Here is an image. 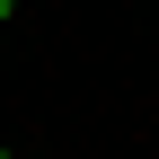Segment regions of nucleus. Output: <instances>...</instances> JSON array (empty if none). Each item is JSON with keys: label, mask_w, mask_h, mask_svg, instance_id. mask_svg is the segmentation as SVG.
Here are the masks:
<instances>
[{"label": "nucleus", "mask_w": 159, "mask_h": 159, "mask_svg": "<svg viewBox=\"0 0 159 159\" xmlns=\"http://www.w3.org/2000/svg\"><path fill=\"white\" fill-rule=\"evenodd\" d=\"M9 9H18V0H0V18H9Z\"/></svg>", "instance_id": "nucleus-1"}, {"label": "nucleus", "mask_w": 159, "mask_h": 159, "mask_svg": "<svg viewBox=\"0 0 159 159\" xmlns=\"http://www.w3.org/2000/svg\"><path fill=\"white\" fill-rule=\"evenodd\" d=\"M0 159H9V150H0Z\"/></svg>", "instance_id": "nucleus-2"}]
</instances>
